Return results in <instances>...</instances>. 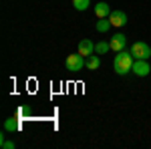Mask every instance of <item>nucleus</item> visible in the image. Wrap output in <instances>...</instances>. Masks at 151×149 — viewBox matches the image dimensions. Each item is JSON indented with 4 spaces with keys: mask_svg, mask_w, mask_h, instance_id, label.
<instances>
[{
    "mask_svg": "<svg viewBox=\"0 0 151 149\" xmlns=\"http://www.w3.org/2000/svg\"><path fill=\"white\" fill-rule=\"evenodd\" d=\"M133 63H135V58L131 55V50H121L115 55L113 69H115L117 75H127L129 71H133Z\"/></svg>",
    "mask_w": 151,
    "mask_h": 149,
    "instance_id": "nucleus-1",
    "label": "nucleus"
},
{
    "mask_svg": "<svg viewBox=\"0 0 151 149\" xmlns=\"http://www.w3.org/2000/svg\"><path fill=\"white\" fill-rule=\"evenodd\" d=\"M65 65H67V71L77 73V71H81L83 67H85V57H83L81 53L69 55V57H67V60H65Z\"/></svg>",
    "mask_w": 151,
    "mask_h": 149,
    "instance_id": "nucleus-2",
    "label": "nucleus"
},
{
    "mask_svg": "<svg viewBox=\"0 0 151 149\" xmlns=\"http://www.w3.org/2000/svg\"><path fill=\"white\" fill-rule=\"evenodd\" d=\"M131 55H133L135 60H137V58L147 60V58L151 57V48H149V45H145V42H133V45H131Z\"/></svg>",
    "mask_w": 151,
    "mask_h": 149,
    "instance_id": "nucleus-3",
    "label": "nucleus"
},
{
    "mask_svg": "<svg viewBox=\"0 0 151 149\" xmlns=\"http://www.w3.org/2000/svg\"><path fill=\"white\" fill-rule=\"evenodd\" d=\"M109 45H111V50H115V53H121V50H125V46H127V36L123 35V32H117V35L111 36Z\"/></svg>",
    "mask_w": 151,
    "mask_h": 149,
    "instance_id": "nucleus-4",
    "label": "nucleus"
},
{
    "mask_svg": "<svg viewBox=\"0 0 151 149\" xmlns=\"http://www.w3.org/2000/svg\"><path fill=\"white\" fill-rule=\"evenodd\" d=\"M133 73L137 75V77H147L151 73V67L147 60H143V58H137L135 63H133Z\"/></svg>",
    "mask_w": 151,
    "mask_h": 149,
    "instance_id": "nucleus-5",
    "label": "nucleus"
},
{
    "mask_svg": "<svg viewBox=\"0 0 151 149\" xmlns=\"http://www.w3.org/2000/svg\"><path fill=\"white\" fill-rule=\"evenodd\" d=\"M109 20H111L113 26H125V24H127V14L123 10H111Z\"/></svg>",
    "mask_w": 151,
    "mask_h": 149,
    "instance_id": "nucleus-6",
    "label": "nucleus"
},
{
    "mask_svg": "<svg viewBox=\"0 0 151 149\" xmlns=\"http://www.w3.org/2000/svg\"><path fill=\"white\" fill-rule=\"evenodd\" d=\"M79 53H81L83 57H91V55L95 53L93 40H89V38H83L81 42H79Z\"/></svg>",
    "mask_w": 151,
    "mask_h": 149,
    "instance_id": "nucleus-7",
    "label": "nucleus"
},
{
    "mask_svg": "<svg viewBox=\"0 0 151 149\" xmlns=\"http://www.w3.org/2000/svg\"><path fill=\"white\" fill-rule=\"evenodd\" d=\"M95 14H97V18H107L111 10H109V4L107 2H99V4H95Z\"/></svg>",
    "mask_w": 151,
    "mask_h": 149,
    "instance_id": "nucleus-8",
    "label": "nucleus"
},
{
    "mask_svg": "<svg viewBox=\"0 0 151 149\" xmlns=\"http://www.w3.org/2000/svg\"><path fill=\"white\" fill-rule=\"evenodd\" d=\"M20 121H22L20 117H10V119L4 121V129L6 131H18L20 129Z\"/></svg>",
    "mask_w": 151,
    "mask_h": 149,
    "instance_id": "nucleus-9",
    "label": "nucleus"
},
{
    "mask_svg": "<svg viewBox=\"0 0 151 149\" xmlns=\"http://www.w3.org/2000/svg\"><path fill=\"white\" fill-rule=\"evenodd\" d=\"M85 67L89 71H97L99 67H101V58L97 57V55H91V57H87V60H85Z\"/></svg>",
    "mask_w": 151,
    "mask_h": 149,
    "instance_id": "nucleus-10",
    "label": "nucleus"
},
{
    "mask_svg": "<svg viewBox=\"0 0 151 149\" xmlns=\"http://www.w3.org/2000/svg\"><path fill=\"white\" fill-rule=\"evenodd\" d=\"M109 26H113L109 18H99V20H97V30H99V32H107Z\"/></svg>",
    "mask_w": 151,
    "mask_h": 149,
    "instance_id": "nucleus-11",
    "label": "nucleus"
},
{
    "mask_svg": "<svg viewBox=\"0 0 151 149\" xmlns=\"http://www.w3.org/2000/svg\"><path fill=\"white\" fill-rule=\"evenodd\" d=\"M73 6L77 8V10H87L89 6H91V0H73Z\"/></svg>",
    "mask_w": 151,
    "mask_h": 149,
    "instance_id": "nucleus-12",
    "label": "nucleus"
},
{
    "mask_svg": "<svg viewBox=\"0 0 151 149\" xmlns=\"http://www.w3.org/2000/svg\"><path fill=\"white\" fill-rule=\"evenodd\" d=\"M109 48H111L109 42H97V45H95V53H97V55H105Z\"/></svg>",
    "mask_w": 151,
    "mask_h": 149,
    "instance_id": "nucleus-13",
    "label": "nucleus"
},
{
    "mask_svg": "<svg viewBox=\"0 0 151 149\" xmlns=\"http://www.w3.org/2000/svg\"><path fill=\"white\" fill-rule=\"evenodd\" d=\"M24 115H30V109H28V107H20L18 113H16V117H24Z\"/></svg>",
    "mask_w": 151,
    "mask_h": 149,
    "instance_id": "nucleus-14",
    "label": "nucleus"
},
{
    "mask_svg": "<svg viewBox=\"0 0 151 149\" xmlns=\"http://www.w3.org/2000/svg\"><path fill=\"white\" fill-rule=\"evenodd\" d=\"M2 147H4V149H14V141H6V139H2Z\"/></svg>",
    "mask_w": 151,
    "mask_h": 149,
    "instance_id": "nucleus-15",
    "label": "nucleus"
}]
</instances>
